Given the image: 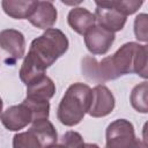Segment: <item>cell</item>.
Returning a JSON list of instances; mask_svg holds the SVG:
<instances>
[{
    "label": "cell",
    "mask_w": 148,
    "mask_h": 148,
    "mask_svg": "<svg viewBox=\"0 0 148 148\" xmlns=\"http://www.w3.org/2000/svg\"><path fill=\"white\" fill-rule=\"evenodd\" d=\"M147 45L127 42L112 56H108L101 61L94 57H84L81 61V71L86 77L98 83L116 80L126 74H138L147 79Z\"/></svg>",
    "instance_id": "1"
},
{
    "label": "cell",
    "mask_w": 148,
    "mask_h": 148,
    "mask_svg": "<svg viewBox=\"0 0 148 148\" xmlns=\"http://www.w3.org/2000/svg\"><path fill=\"white\" fill-rule=\"evenodd\" d=\"M68 45V39L61 30L56 28L45 30L30 44L28 54L24 57L20 68L21 81L29 86L45 75L46 68L67 52Z\"/></svg>",
    "instance_id": "2"
},
{
    "label": "cell",
    "mask_w": 148,
    "mask_h": 148,
    "mask_svg": "<svg viewBox=\"0 0 148 148\" xmlns=\"http://www.w3.org/2000/svg\"><path fill=\"white\" fill-rule=\"evenodd\" d=\"M91 88L82 82L72 83L62 96L58 110V120L68 127L81 123L91 103Z\"/></svg>",
    "instance_id": "3"
},
{
    "label": "cell",
    "mask_w": 148,
    "mask_h": 148,
    "mask_svg": "<svg viewBox=\"0 0 148 148\" xmlns=\"http://www.w3.org/2000/svg\"><path fill=\"white\" fill-rule=\"evenodd\" d=\"M105 148H147V142L135 138L134 126L130 120L116 119L106 127Z\"/></svg>",
    "instance_id": "4"
},
{
    "label": "cell",
    "mask_w": 148,
    "mask_h": 148,
    "mask_svg": "<svg viewBox=\"0 0 148 148\" xmlns=\"http://www.w3.org/2000/svg\"><path fill=\"white\" fill-rule=\"evenodd\" d=\"M0 120L6 130L15 132L23 130L29 124L35 121V114L32 109L27 102H22L18 105H12L0 116Z\"/></svg>",
    "instance_id": "5"
},
{
    "label": "cell",
    "mask_w": 148,
    "mask_h": 148,
    "mask_svg": "<svg viewBox=\"0 0 148 148\" xmlns=\"http://www.w3.org/2000/svg\"><path fill=\"white\" fill-rule=\"evenodd\" d=\"M95 18L97 25L113 34L124 29L127 17L112 7L109 1H95Z\"/></svg>",
    "instance_id": "6"
},
{
    "label": "cell",
    "mask_w": 148,
    "mask_h": 148,
    "mask_svg": "<svg viewBox=\"0 0 148 148\" xmlns=\"http://www.w3.org/2000/svg\"><path fill=\"white\" fill-rule=\"evenodd\" d=\"M91 103L88 114L92 118H102L110 114L116 105V99L111 90L104 84H97L91 89Z\"/></svg>",
    "instance_id": "7"
},
{
    "label": "cell",
    "mask_w": 148,
    "mask_h": 148,
    "mask_svg": "<svg viewBox=\"0 0 148 148\" xmlns=\"http://www.w3.org/2000/svg\"><path fill=\"white\" fill-rule=\"evenodd\" d=\"M83 37L87 50L95 56H103L108 53L116 39L113 32H110L97 24L91 27Z\"/></svg>",
    "instance_id": "8"
},
{
    "label": "cell",
    "mask_w": 148,
    "mask_h": 148,
    "mask_svg": "<svg viewBox=\"0 0 148 148\" xmlns=\"http://www.w3.org/2000/svg\"><path fill=\"white\" fill-rule=\"evenodd\" d=\"M0 47L5 50L14 60L21 59L25 53V38L23 34L15 29L0 31Z\"/></svg>",
    "instance_id": "9"
},
{
    "label": "cell",
    "mask_w": 148,
    "mask_h": 148,
    "mask_svg": "<svg viewBox=\"0 0 148 148\" xmlns=\"http://www.w3.org/2000/svg\"><path fill=\"white\" fill-rule=\"evenodd\" d=\"M58 12L51 1H37V5L28 18V21L36 28L47 30L57 22Z\"/></svg>",
    "instance_id": "10"
},
{
    "label": "cell",
    "mask_w": 148,
    "mask_h": 148,
    "mask_svg": "<svg viewBox=\"0 0 148 148\" xmlns=\"http://www.w3.org/2000/svg\"><path fill=\"white\" fill-rule=\"evenodd\" d=\"M68 25L79 35L84 34L96 24L95 14L84 7H73L67 15Z\"/></svg>",
    "instance_id": "11"
},
{
    "label": "cell",
    "mask_w": 148,
    "mask_h": 148,
    "mask_svg": "<svg viewBox=\"0 0 148 148\" xmlns=\"http://www.w3.org/2000/svg\"><path fill=\"white\" fill-rule=\"evenodd\" d=\"M56 92V84L51 77L43 75L29 86H27V97L28 99L49 102Z\"/></svg>",
    "instance_id": "12"
},
{
    "label": "cell",
    "mask_w": 148,
    "mask_h": 148,
    "mask_svg": "<svg viewBox=\"0 0 148 148\" xmlns=\"http://www.w3.org/2000/svg\"><path fill=\"white\" fill-rule=\"evenodd\" d=\"M36 5L37 1H32V0H27V1L3 0L1 2L3 12L9 17L15 20H28L32 14Z\"/></svg>",
    "instance_id": "13"
},
{
    "label": "cell",
    "mask_w": 148,
    "mask_h": 148,
    "mask_svg": "<svg viewBox=\"0 0 148 148\" xmlns=\"http://www.w3.org/2000/svg\"><path fill=\"white\" fill-rule=\"evenodd\" d=\"M30 130L36 133V135L42 141L44 148H47L58 141L57 131L49 119H38L32 121Z\"/></svg>",
    "instance_id": "14"
},
{
    "label": "cell",
    "mask_w": 148,
    "mask_h": 148,
    "mask_svg": "<svg viewBox=\"0 0 148 148\" xmlns=\"http://www.w3.org/2000/svg\"><path fill=\"white\" fill-rule=\"evenodd\" d=\"M147 90H148V84L147 81H143L139 84H136L131 92V104L133 109H135L138 112L141 113H147L148 112V106H147Z\"/></svg>",
    "instance_id": "15"
},
{
    "label": "cell",
    "mask_w": 148,
    "mask_h": 148,
    "mask_svg": "<svg viewBox=\"0 0 148 148\" xmlns=\"http://www.w3.org/2000/svg\"><path fill=\"white\" fill-rule=\"evenodd\" d=\"M13 148H44L42 141L30 128L25 132L16 133L13 136Z\"/></svg>",
    "instance_id": "16"
},
{
    "label": "cell",
    "mask_w": 148,
    "mask_h": 148,
    "mask_svg": "<svg viewBox=\"0 0 148 148\" xmlns=\"http://www.w3.org/2000/svg\"><path fill=\"white\" fill-rule=\"evenodd\" d=\"M84 142L80 133L75 131H67L61 135L59 142L51 145L47 148H83Z\"/></svg>",
    "instance_id": "17"
},
{
    "label": "cell",
    "mask_w": 148,
    "mask_h": 148,
    "mask_svg": "<svg viewBox=\"0 0 148 148\" xmlns=\"http://www.w3.org/2000/svg\"><path fill=\"white\" fill-rule=\"evenodd\" d=\"M112 7H114L117 10H119L123 15L126 17L128 15L134 14L143 3V1L138 0H126V1H109Z\"/></svg>",
    "instance_id": "18"
},
{
    "label": "cell",
    "mask_w": 148,
    "mask_h": 148,
    "mask_svg": "<svg viewBox=\"0 0 148 148\" xmlns=\"http://www.w3.org/2000/svg\"><path fill=\"white\" fill-rule=\"evenodd\" d=\"M147 21H148V16L145 13L139 14L134 20V35L139 42L146 43L148 40Z\"/></svg>",
    "instance_id": "19"
},
{
    "label": "cell",
    "mask_w": 148,
    "mask_h": 148,
    "mask_svg": "<svg viewBox=\"0 0 148 148\" xmlns=\"http://www.w3.org/2000/svg\"><path fill=\"white\" fill-rule=\"evenodd\" d=\"M83 148H99V147L96 143H84Z\"/></svg>",
    "instance_id": "20"
},
{
    "label": "cell",
    "mask_w": 148,
    "mask_h": 148,
    "mask_svg": "<svg viewBox=\"0 0 148 148\" xmlns=\"http://www.w3.org/2000/svg\"><path fill=\"white\" fill-rule=\"evenodd\" d=\"M2 108H3V102H2V99H1V97H0V116H1V113H2Z\"/></svg>",
    "instance_id": "21"
}]
</instances>
